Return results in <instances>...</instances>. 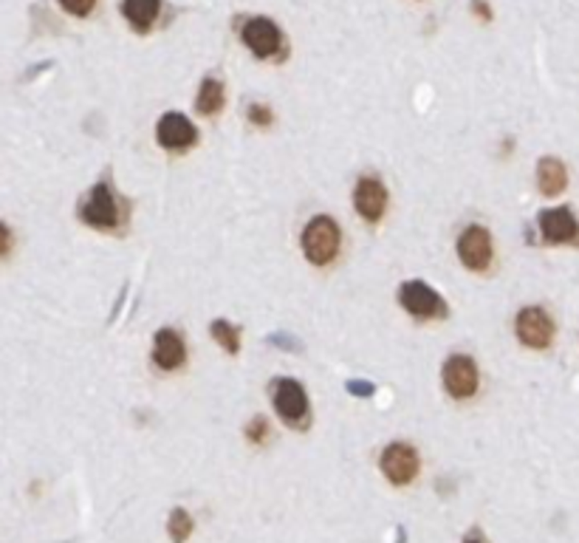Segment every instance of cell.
<instances>
[{"instance_id":"1","label":"cell","mask_w":579,"mask_h":543,"mask_svg":"<svg viewBox=\"0 0 579 543\" xmlns=\"http://www.w3.org/2000/svg\"><path fill=\"white\" fill-rule=\"evenodd\" d=\"M339 244H342V232L339 224L331 216H314L300 236V246L305 261L314 266H328L336 261L339 255Z\"/></svg>"},{"instance_id":"2","label":"cell","mask_w":579,"mask_h":543,"mask_svg":"<svg viewBox=\"0 0 579 543\" xmlns=\"http://www.w3.org/2000/svg\"><path fill=\"white\" fill-rule=\"evenodd\" d=\"M76 216H80L85 226L108 232V229H116L122 221V204L108 181H96L94 190L76 206Z\"/></svg>"},{"instance_id":"3","label":"cell","mask_w":579,"mask_h":543,"mask_svg":"<svg viewBox=\"0 0 579 543\" xmlns=\"http://www.w3.org/2000/svg\"><path fill=\"white\" fill-rule=\"evenodd\" d=\"M272 402L277 417L283 419V425H288L292 430H305L311 425V402L305 387L292 379V377H280L272 385Z\"/></svg>"},{"instance_id":"4","label":"cell","mask_w":579,"mask_h":543,"mask_svg":"<svg viewBox=\"0 0 579 543\" xmlns=\"http://www.w3.org/2000/svg\"><path fill=\"white\" fill-rule=\"evenodd\" d=\"M399 306L415 320H441L450 315L444 297L424 280H407L399 287Z\"/></svg>"},{"instance_id":"5","label":"cell","mask_w":579,"mask_h":543,"mask_svg":"<svg viewBox=\"0 0 579 543\" xmlns=\"http://www.w3.org/2000/svg\"><path fill=\"white\" fill-rule=\"evenodd\" d=\"M441 382H444V391L450 394L458 402H466L478 394V385H481V374L475 359L466 357V354H453L444 359V368H441Z\"/></svg>"},{"instance_id":"6","label":"cell","mask_w":579,"mask_h":543,"mask_svg":"<svg viewBox=\"0 0 579 543\" xmlns=\"http://www.w3.org/2000/svg\"><path fill=\"white\" fill-rule=\"evenodd\" d=\"M554 331L557 326L543 306H525L514 317V334L525 348H534V351L548 348L554 343Z\"/></svg>"},{"instance_id":"7","label":"cell","mask_w":579,"mask_h":543,"mask_svg":"<svg viewBox=\"0 0 579 543\" xmlns=\"http://www.w3.org/2000/svg\"><path fill=\"white\" fill-rule=\"evenodd\" d=\"M241 40L257 60H275L283 55V32L272 17H249L241 29Z\"/></svg>"},{"instance_id":"8","label":"cell","mask_w":579,"mask_h":543,"mask_svg":"<svg viewBox=\"0 0 579 543\" xmlns=\"http://www.w3.org/2000/svg\"><path fill=\"white\" fill-rule=\"evenodd\" d=\"M455 249H458V261L469 272H486L494 261L492 236H489V229L481 226V224H469L458 236Z\"/></svg>"},{"instance_id":"9","label":"cell","mask_w":579,"mask_h":543,"mask_svg":"<svg viewBox=\"0 0 579 543\" xmlns=\"http://www.w3.org/2000/svg\"><path fill=\"white\" fill-rule=\"evenodd\" d=\"M537 229L548 246H579V218L571 206H551L537 216Z\"/></svg>"},{"instance_id":"10","label":"cell","mask_w":579,"mask_h":543,"mask_svg":"<svg viewBox=\"0 0 579 543\" xmlns=\"http://www.w3.org/2000/svg\"><path fill=\"white\" fill-rule=\"evenodd\" d=\"M379 468H382L384 478H387L393 487H404V484H410V481L418 476L421 458H418V453H415L413 445H407V442H390V445L382 450Z\"/></svg>"},{"instance_id":"11","label":"cell","mask_w":579,"mask_h":543,"mask_svg":"<svg viewBox=\"0 0 579 543\" xmlns=\"http://www.w3.org/2000/svg\"><path fill=\"white\" fill-rule=\"evenodd\" d=\"M354 210L367 221L379 224L387 213V187L376 176H359L354 187Z\"/></svg>"},{"instance_id":"12","label":"cell","mask_w":579,"mask_h":543,"mask_svg":"<svg viewBox=\"0 0 579 543\" xmlns=\"http://www.w3.org/2000/svg\"><path fill=\"white\" fill-rule=\"evenodd\" d=\"M155 142H159L167 153H184L198 142V131L184 114L167 111L159 119V125H155Z\"/></svg>"},{"instance_id":"13","label":"cell","mask_w":579,"mask_h":543,"mask_svg":"<svg viewBox=\"0 0 579 543\" xmlns=\"http://www.w3.org/2000/svg\"><path fill=\"white\" fill-rule=\"evenodd\" d=\"M153 362L162 371H178L187 362V346L175 328H159L153 334Z\"/></svg>"},{"instance_id":"14","label":"cell","mask_w":579,"mask_h":543,"mask_svg":"<svg viewBox=\"0 0 579 543\" xmlns=\"http://www.w3.org/2000/svg\"><path fill=\"white\" fill-rule=\"evenodd\" d=\"M568 187V170L557 156H543L537 162V190L545 198H557Z\"/></svg>"},{"instance_id":"15","label":"cell","mask_w":579,"mask_h":543,"mask_svg":"<svg viewBox=\"0 0 579 543\" xmlns=\"http://www.w3.org/2000/svg\"><path fill=\"white\" fill-rule=\"evenodd\" d=\"M162 12V0H122V15L130 23V29L147 35Z\"/></svg>"},{"instance_id":"16","label":"cell","mask_w":579,"mask_h":543,"mask_svg":"<svg viewBox=\"0 0 579 543\" xmlns=\"http://www.w3.org/2000/svg\"><path fill=\"white\" fill-rule=\"evenodd\" d=\"M224 106H226L224 83L215 80V76H206V80H201L198 94H195V111L201 116H215Z\"/></svg>"},{"instance_id":"17","label":"cell","mask_w":579,"mask_h":543,"mask_svg":"<svg viewBox=\"0 0 579 543\" xmlns=\"http://www.w3.org/2000/svg\"><path fill=\"white\" fill-rule=\"evenodd\" d=\"M209 334H213V340H215L226 354H238V351H241V328L235 326V323L218 317V320H213V326H209Z\"/></svg>"},{"instance_id":"18","label":"cell","mask_w":579,"mask_h":543,"mask_svg":"<svg viewBox=\"0 0 579 543\" xmlns=\"http://www.w3.org/2000/svg\"><path fill=\"white\" fill-rule=\"evenodd\" d=\"M193 515L187 512V509H181V507H175L173 512H170V521H167V535H170V540L173 543H184L190 535H193Z\"/></svg>"},{"instance_id":"19","label":"cell","mask_w":579,"mask_h":543,"mask_svg":"<svg viewBox=\"0 0 579 543\" xmlns=\"http://www.w3.org/2000/svg\"><path fill=\"white\" fill-rule=\"evenodd\" d=\"M244 433H246V442H252L255 447H263V445H269V438H272V425L266 417H255Z\"/></svg>"},{"instance_id":"20","label":"cell","mask_w":579,"mask_h":543,"mask_svg":"<svg viewBox=\"0 0 579 543\" xmlns=\"http://www.w3.org/2000/svg\"><path fill=\"white\" fill-rule=\"evenodd\" d=\"M246 119L255 127H260V131H266V127H272V122H275V114H272L269 106H263V102H252V106L246 108Z\"/></svg>"},{"instance_id":"21","label":"cell","mask_w":579,"mask_h":543,"mask_svg":"<svg viewBox=\"0 0 579 543\" xmlns=\"http://www.w3.org/2000/svg\"><path fill=\"white\" fill-rule=\"evenodd\" d=\"M60 6L74 17H88L96 6V0H60Z\"/></svg>"},{"instance_id":"22","label":"cell","mask_w":579,"mask_h":543,"mask_svg":"<svg viewBox=\"0 0 579 543\" xmlns=\"http://www.w3.org/2000/svg\"><path fill=\"white\" fill-rule=\"evenodd\" d=\"M472 15H475L481 23H492L494 20V12H492V6L486 4V0H472Z\"/></svg>"},{"instance_id":"23","label":"cell","mask_w":579,"mask_h":543,"mask_svg":"<svg viewBox=\"0 0 579 543\" xmlns=\"http://www.w3.org/2000/svg\"><path fill=\"white\" fill-rule=\"evenodd\" d=\"M9 249H12V229L0 221V257H6Z\"/></svg>"},{"instance_id":"24","label":"cell","mask_w":579,"mask_h":543,"mask_svg":"<svg viewBox=\"0 0 579 543\" xmlns=\"http://www.w3.org/2000/svg\"><path fill=\"white\" fill-rule=\"evenodd\" d=\"M464 543H489V538L475 527V529H469V532L464 535Z\"/></svg>"},{"instance_id":"25","label":"cell","mask_w":579,"mask_h":543,"mask_svg":"<svg viewBox=\"0 0 579 543\" xmlns=\"http://www.w3.org/2000/svg\"><path fill=\"white\" fill-rule=\"evenodd\" d=\"M351 394L371 397V394H374V387H371V382H351Z\"/></svg>"}]
</instances>
